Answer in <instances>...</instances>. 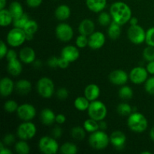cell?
Segmentation results:
<instances>
[{
  "label": "cell",
  "mask_w": 154,
  "mask_h": 154,
  "mask_svg": "<svg viewBox=\"0 0 154 154\" xmlns=\"http://www.w3.org/2000/svg\"><path fill=\"white\" fill-rule=\"evenodd\" d=\"M148 72L147 69L141 66L135 67L131 70L129 73V79L133 84H141L145 83L148 77Z\"/></svg>",
  "instance_id": "12"
},
{
  "label": "cell",
  "mask_w": 154,
  "mask_h": 154,
  "mask_svg": "<svg viewBox=\"0 0 154 154\" xmlns=\"http://www.w3.org/2000/svg\"><path fill=\"white\" fill-rule=\"evenodd\" d=\"M38 148L45 154H55L59 150V144L54 137L44 136L39 140Z\"/></svg>",
  "instance_id": "7"
},
{
  "label": "cell",
  "mask_w": 154,
  "mask_h": 154,
  "mask_svg": "<svg viewBox=\"0 0 154 154\" xmlns=\"http://www.w3.org/2000/svg\"><path fill=\"white\" fill-rule=\"evenodd\" d=\"M6 59H7L8 62L17 59V54L16 51H14V50H9L6 54Z\"/></svg>",
  "instance_id": "51"
},
{
  "label": "cell",
  "mask_w": 154,
  "mask_h": 154,
  "mask_svg": "<svg viewBox=\"0 0 154 154\" xmlns=\"http://www.w3.org/2000/svg\"><path fill=\"white\" fill-rule=\"evenodd\" d=\"M7 68L8 73L14 77H17L20 75L23 70L22 64H21L20 61L18 60L17 59L8 61V64Z\"/></svg>",
  "instance_id": "25"
},
{
  "label": "cell",
  "mask_w": 154,
  "mask_h": 154,
  "mask_svg": "<svg viewBox=\"0 0 154 154\" xmlns=\"http://www.w3.org/2000/svg\"><path fill=\"white\" fill-rule=\"evenodd\" d=\"M66 121V117L64 114H59L56 116V123L58 124H63Z\"/></svg>",
  "instance_id": "52"
},
{
  "label": "cell",
  "mask_w": 154,
  "mask_h": 154,
  "mask_svg": "<svg viewBox=\"0 0 154 154\" xmlns=\"http://www.w3.org/2000/svg\"><path fill=\"white\" fill-rule=\"evenodd\" d=\"M144 89L148 94L154 95V76L147 78L144 83Z\"/></svg>",
  "instance_id": "43"
},
{
  "label": "cell",
  "mask_w": 154,
  "mask_h": 154,
  "mask_svg": "<svg viewBox=\"0 0 154 154\" xmlns=\"http://www.w3.org/2000/svg\"><path fill=\"white\" fill-rule=\"evenodd\" d=\"M110 14L114 21L123 26L129 22L132 17V10L126 3L123 2H116L110 8Z\"/></svg>",
  "instance_id": "1"
},
{
  "label": "cell",
  "mask_w": 154,
  "mask_h": 154,
  "mask_svg": "<svg viewBox=\"0 0 154 154\" xmlns=\"http://www.w3.org/2000/svg\"><path fill=\"white\" fill-rule=\"evenodd\" d=\"M117 111L120 115L121 116H128L132 114V108L128 103H120L117 105Z\"/></svg>",
  "instance_id": "36"
},
{
  "label": "cell",
  "mask_w": 154,
  "mask_h": 154,
  "mask_svg": "<svg viewBox=\"0 0 154 154\" xmlns=\"http://www.w3.org/2000/svg\"><path fill=\"white\" fill-rule=\"evenodd\" d=\"M36 87H37V91L38 94L45 99H49L52 97L54 93L55 86H54V82L52 80L46 77L42 78L38 80Z\"/></svg>",
  "instance_id": "6"
},
{
  "label": "cell",
  "mask_w": 154,
  "mask_h": 154,
  "mask_svg": "<svg viewBox=\"0 0 154 154\" xmlns=\"http://www.w3.org/2000/svg\"><path fill=\"white\" fill-rule=\"evenodd\" d=\"M129 129L136 133H142L148 126V122L144 114L139 112H134L129 115L127 120Z\"/></svg>",
  "instance_id": "2"
},
{
  "label": "cell",
  "mask_w": 154,
  "mask_h": 154,
  "mask_svg": "<svg viewBox=\"0 0 154 154\" xmlns=\"http://www.w3.org/2000/svg\"><path fill=\"white\" fill-rule=\"evenodd\" d=\"M88 46L93 50L102 48L105 43V36L101 32H94L93 34L88 36Z\"/></svg>",
  "instance_id": "14"
},
{
  "label": "cell",
  "mask_w": 154,
  "mask_h": 154,
  "mask_svg": "<svg viewBox=\"0 0 154 154\" xmlns=\"http://www.w3.org/2000/svg\"><path fill=\"white\" fill-rule=\"evenodd\" d=\"M129 23H130V26H135L138 24V19L135 17H132L129 20Z\"/></svg>",
  "instance_id": "55"
},
{
  "label": "cell",
  "mask_w": 154,
  "mask_h": 154,
  "mask_svg": "<svg viewBox=\"0 0 154 154\" xmlns=\"http://www.w3.org/2000/svg\"><path fill=\"white\" fill-rule=\"evenodd\" d=\"M43 0H26L27 5L29 8H38L42 5Z\"/></svg>",
  "instance_id": "49"
},
{
  "label": "cell",
  "mask_w": 154,
  "mask_h": 154,
  "mask_svg": "<svg viewBox=\"0 0 154 154\" xmlns=\"http://www.w3.org/2000/svg\"><path fill=\"white\" fill-rule=\"evenodd\" d=\"M78 31L80 34L90 36L95 32V24L92 20L84 19L80 23L78 26Z\"/></svg>",
  "instance_id": "19"
},
{
  "label": "cell",
  "mask_w": 154,
  "mask_h": 154,
  "mask_svg": "<svg viewBox=\"0 0 154 154\" xmlns=\"http://www.w3.org/2000/svg\"><path fill=\"white\" fill-rule=\"evenodd\" d=\"M15 88V84L9 78H2L0 81V93L3 97L9 96Z\"/></svg>",
  "instance_id": "17"
},
{
  "label": "cell",
  "mask_w": 154,
  "mask_h": 154,
  "mask_svg": "<svg viewBox=\"0 0 154 154\" xmlns=\"http://www.w3.org/2000/svg\"><path fill=\"white\" fill-rule=\"evenodd\" d=\"M56 116L54 111L50 108H45L41 111L40 119L45 126H51L56 122Z\"/></svg>",
  "instance_id": "22"
},
{
  "label": "cell",
  "mask_w": 154,
  "mask_h": 154,
  "mask_svg": "<svg viewBox=\"0 0 154 154\" xmlns=\"http://www.w3.org/2000/svg\"><path fill=\"white\" fill-rule=\"evenodd\" d=\"M111 20H112V17H111V14H108L107 12H101L98 17V21H99V24L103 26H109L112 22Z\"/></svg>",
  "instance_id": "38"
},
{
  "label": "cell",
  "mask_w": 154,
  "mask_h": 154,
  "mask_svg": "<svg viewBox=\"0 0 154 154\" xmlns=\"http://www.w3.org/2000/svg\"><path fill=\"white\" fill-rule=\"evenodd\" d=\"M56 96L60 100H66L69 97V91L65 87H61L57 91Z\"/></svg>",
  "instance_id": "44"
},
{
  "label": "cell",
  "mask_w": 154,
  "mask_h": 154,
  "mask_svg": "<svg viewBox=\"0 0 154 154\" xmlns=\"http://www.w3.org/2000/svg\"><path fill=\"white\" fill-rule=\"evenodd\" d=\"M37 132V129L35 124L31 123L30 121H24V123H21L17 128V136L21 140H28L32 139L35 137Z\"/></svg>",
  "instance_id": "8"
},
{
  "label": "cell",
  "mask_w": 154,
  "mask_h": 154,
  "mask_svg": "<svg viewBox=\"0 0 154 154\" xmlns=\"http://www.w3.org/2000/svg\"><path fill=\"white\" fill-rule=\"evenodd\" d=\"M15 151L19 154H28L30 151V147L25 140L16 142L14 146Z\"/></svg>",
  "instance_id": "31"
},
{
  "label": "cell",
  "mask_w": 154,
  "mask_h": 154,
  "mask_svg": "<svg viewBox=\"0 0 154 154\" xmlns=\"http://www.w3.org/2000/svg\"><path fill=\"white\" fill-rule=\"evenodd\" d=\"M51 135L56 139H58V138H61L62 135H63V130H62L60 126H55V127L53 129L52 132H51Z\"/></svg>",
  "instance_id": "46"
},
{
  "label": "cell",
  "mask_w": 154,
  "mask_h": 154,
  "mask_svg": "<svg viewBox=\"0 0 154 154\" xmlns=\"http://www.w3.org/2000/svg\"><path fill=\"white\" fill-rule=\"evenodd\" d=\"M146 69H147V72H148L149 74L154 75V60L153 61L148 62Z\"/></svg>",
  "instance_id": "53"
},
{
  "label": "cell",
  "mask_w": 154,
  "mask_h": 154,
  "mask_svg": "<svg viewBox=\"0 0 154 154\" xmlns=\"http://www.w3.org/2000/svg\"><path fill=\"white\" fill-rule=\"evenodd\" d=\"M141 154H151V153H150V152H149V151H144V152H142V153H141Z\"/></svg>",
  "instance_id": "60"
},
{
  "label": "cell",
  "mask_w": 154,
  "mask_h": 154,
  "mask_svg": "<svg viewBox=\"0 0 154 154\" xmlns=\"http://www.w3.org/2000/svg\"><path fill=\"white\" fill-rule=\"evenodd\" d=\"M99 129L102 131H105V129H107V128H108L106 122H105L104 120L99 121Z\"/></svg>",
  "instance_id": "54"
},
{
  "label": "cell",
  "mask_w": 154,
  "mask_h": 154,
  "mask_svg": "<svg viewBox=\"0 0 154 154\" xmlns=\"http://www.w3.org/2000/svg\"><path fill=\"white\" fill-rule=\"evenodd\" d=\"M145 42L149 46L154 47V26L150 27L146 31Z\"/></svg>",
  "instance_id": "42"
},
{
  "label": "cell",
  "mask_w": 154,
  "mask_h": 154,
  "mask_svg": "<svg viewBox=\"0 0 154 154\" xmlns=\"http://www.w3.org/2000/svg\"><path fill=\"white\" fill-rule=\"evenodd\" d=\"M19 57L22 63L26 64L32 63L35 60V52L32 48L25 47L20 51Z\"/></svg>",
  "instance_id": "18"
},
{
  "label": "cell",
  "mask_w": 154,
  "mask_h": 154,
  "mask_svg": "<svg viewBox=\"0 0 154 154\" xmlns=\"http://www.w3.org/2000/svg\"><path fill=\"white\" fill-rule=\"evenodd\" d=\"M143 57L147 62L154 60V47L147 46L143 51Z\"/></svg>",
  "instance_id": "40"
},
{
  "label": "cell",
  "mask_w": 154,
  "mask_h": 154,
  "mask_svg": "<svg viewBox=\"0 0 154 154\" xmlns=\"http://www.w3.org/2000/svg\"><path fill=\"white\" fill-rule=\"evenodd\" d=\"M89 39L88 36L84 35H80L78 36L75 41V45L78 48H84L88 46Z\"/></svg>",
  "instance_id": "41"
},
{
  "label": "cell",
  "mask_w": 154,
  "mask_h": 154,
  "mask_svg": "<svg viewBox=\"0 0 154 154\" xmlns=\"http://www.w3.org/2000/svg\"><path fill=\"white\" fill-rule=\"evenodd\" d=\"M86 4L89 10L94 13H99L106 7L107 0H86Z\"/></svg>",
  "instance_id": "23"
},
{
  "label": "cell",
  "mask_w": 154,
  "mask_h": 154,
  "mask_svg": "<svg viewBox=\"0 0 154 154\" xmlns=\"http://www.w3.org/2000/svg\"><path fill=\"white\" fill-rule=\"evenodd\" d=\"M42 63H41L40 60H35V62H34V66H35V67H36V68L41 67V66H42Z\"/></svg>",
  "instance_id": "58"
},
{
  "label": "cell",
  "mask_w": 154,
  "mask_h": 154,
  "mask_svg": "<svg viewBox=\"0 0 154 154\" xmlns=\"http://www.w3.org/2000/svg\"><path fill=\"white\" fill-rule=\"evenodd\" d=\"M7 3V0H0V10L4 9Z\"/></svg>",
  "instance_id": "57"
},
{
  "label": "cell",
  "mask_w": 154,
  "mask_h": 154,
  "mask_svg": "<svg viewBox=\"0 0 154 154\" xmlns=\"http://www.w3.org/2000/svg\"><path fill=\"white\" fill-rule=\"evenodd\" d=\"M99 95H100V88L96 84H89L84 90V96L90 102L96 100L99 98Z\"/></svg>",
  "instance_id": "20"
},
{
  "label": "cell",
  "mask_w": 154,
  "mask_h": 154,
  "mask_svg": "<svg viewBox=\"0 0 154 154\" xmlns=\"http://www.w3.org/2000/svg\"><path fill=\"white\" fill-rule=\"evenodd\" d=\"M84 128L87 132L93 133V132H96V131L99 129V121H96V120H93V119L90 117V119H87V120L84 121Z\"/></svg>",
  "instance_id": "30"
},
{
  "label": "cell",
  "mask_w": 154,
  "mask_h": 154,
  "mask_svg": "<svg viewBox=\"0 0 154 154\" xmlns=\"http://www.w3.org/2000/svg\"><path fill=\"white\" fill-rule=\"evenodd\" d=\"M8 51L6 44L2 40L1 43H0V57H1V59H3L5 57H6Z\"/></svg>",
  "instance_id": "48"
},
{
  "label": "cell",
  "mask_w": 154,
  "mask_h": 154,
  "mask_svg": "<svg viewBox=\"0 0 154 154\" xmlns=\"http://www.w3.org/2000/svg\"><path fill=\"white\" fill-rule=\"evenodd\" d=\"M71 15V9L66 5H60L56 8L55 17L60 21H64L69 19Z\"/></svg>",
  "instance_id": "24"
},
{
  "label": "cell",
  "mask_w": 154,
  "mask_h": 154,
  "mask_svg": "<svg viewBox=\"0 0 154 154\" xmlns=\"http://www.w3.org/2000/svg\"><path fill=\"white\" fill-rule=\"evenodd\" d=\"M6 40L10 46L12 48H17L25 42L26 40V34L23 29L14 27L8 32Z\"/></svg>",
  "instance_id": "5"
},
{
  "label": "cell",
  "mask_w": 154,
  "mask_h": 154,
  "mask_svg": "<svg viewBox=\"0 0 154 154\" xmlns=\"http://www.w3.org/2000/svg\"><path fill=\"white\" fill-rule=\"evenodd\" d=\"M88 115L90 118L96 120V121H101L103 120L107 116V108L105 104L101 101L95 100L90 102V106L88 109Z\"/></svg>",
  "instance_id": "4"
},
{
  "label": "cell",
  "mask_w": 154,
  "mask_h": 154,
  "mask_svg": "<svg viewBox=\"0 0 154 154\" xmlns=\"http://www.w3.org/2000/svg\"><path fill=\"white\" fill-rule=\"evenodd\" d=\"M60 151L63 154H75L78 152V147L71 142H66L60 147Z\"/></svg>",
  "instance_id": "34"
},
{
  "label": "cell",
  "mask_w": 154,
  "mask_h": 154,
  "mask_svg": "<svg viewBox=\"0 0 154 154\" xmlns=\"http://www.w3.org/2000/svg\"><path fill=\"white\" fill-rule=\"evenodd\" d=\"M0 153L1 154H11L12 152H11V150H10L9 149L4 147L2 150H0Z\"/></svg>",
  "instance_id": "56"
},
{
  "label": "cell",
  "mask_w": 154,
  "mask_h": 154,
  "mask_svg": "<svg viewBox=\"0 0 154 154\" xmlns=\"http://www.w3.org/2000/svg\"><path fill=\"white\" fill-rule=\"evenodd\" d=\"M61 57H63L65 60L69 61V63L75 62L79 58L80 52L78 47L72 46V45H68L63 48L61 52Z\"/></svg>",
  "instance_id": "16"
},
{
  "label": "cell",
  "mask_w": 154,
  "mask_h": 154,
  "mask_svg": "<svg viewBox=\"0 0 154 154\" xmlns=\"http://www.w3.org/2000/svg\"><path fill=\"white\" fill-rule=\"evenodd\" d=\"M150 137L151 138L152 141H154V126L150 129Z\"/></svg>",
  "instance_id": "59"
},
{
  "label": "cell",
  "mask_w": 154,
  "mask_h": 154,
  "mask_svg": "<svg viewBox=\"0 0 154 154\" xmlns=\"http://www.w3.org/2000/svg\"><path fill=\"white\" fill-rule=\"evenodd\" d=\"M69 63H69V61H67L66 60H65L63 57H59L58 67H60V69H66V68H68V66H69Z\"/></svg>",
  "instance_id": "50"
},
{
  "label": "cell",
  "mask_w": 154,
  "mask_h": 154,
  "mask_svg": "<svg viewBox=\"0 0 154 154\" xmlns=\"http://www.w3.org/2000/svg\"><path fill=\"white\" fill-rule=\"evenodd\" d=\"M84 128L81 126H75L71 129V135L75 140L81 141L83 140L86 136V132Z\"/></svg>",
  "instance_id": "32"
},
{
  "label": "cell",
  "mask_w": 154,
  "mask_h": 154,
  "mask_svg": "<svg viewBox=\"0 0 154 154\" xmlns=\"http://www.w3.org/2000/svg\"><path fill=\"white\" fill-rule=\"evenodd\" d=\"M38 28V26L37 22L29 19L24 26L23 30L26 35H34L37 32Z\"/></svg>",
  "instance_id": "35"
},
{
  "label": "cell",
  "mask_w": 154,
  "mask_h": 154,
  "mask_svg": "<svg viewBox=\"0 0 154 154\" xmlns=\"http://www.w3.org/2000/svg\"><path fill=\"white\" fill-rule=\"evenodd\" d=\"M17 114L20 120L23 121H31L35 117L36 109L31 104H22L18 107Z\"/></svg>",
  "instance_id": "11"
},
{
  "label": "cell",
  "mask_w": 154,
  "mask_h": 154,
  "mask_svg": "<svg viewBox=\"0 0 154 154\" xmlns=\"http://www.w3.org/2000/svg\"><path fill=\"white\" fill-rule=\"evenodd\" d=\"M109 143H111L110 136L100 129L91 133L89 137V144L95 150H104L108 147Z\"/></svg>",
  "instance_id": "3"
},
{
  "label": "cell",
  "mask_w": 154,
  "mask_h": 154,
  "mask_svg": "<svg viewBox=\"0 0 154 154\" xmlns=\"http://www.w3.org/2000/svg\"><path fill=\"white\" fill-rule=\"evenodd\" d=\"M118 94L122 99L129 100V99H132L133 96V90L129 86L123 85V87L119 90Z\"/></svg>",
  "instance_id": "33"
},
{
  "label": "cell",
  "mask_w": 154,
  "mask_h": 154,
  "mask_svg": "<svg viewBox=\"0 0 154 154\" xmlns=\"http://www.w3.org/2000/svg\"><path fill=\"white\" fill-rule=\"evenodd\" d=\"M14 90L18 94L22 95V96L29 94L32 90L31 82L26 79L19 80L15 84Z\"/></svg>",
  "instance_id": "21"
},
{
  "label": "cell",
  "mask_w": 154,
  "mask_h": 154,
  "mask_svg": "<svg viewBox=\"0 0 154 154\" xmlns=\"http://www.w3.org/2000/svg\"><path fill=\"white\" fill-rule=\"evenodd\" d=\"M110 142L117 150H122L126 142V136L121 131H114L110 135Z\"/></svg>",
  "instance_id": "15"
},
{
  "label": "cell",
  "mask_w": 154,
  "mask_h": 154,
  "mask_svg": "<svg viewBox=\"0 0 154 154\" xmlns=\"http://www.w3.org/2000/svg\"><path fill=\"white\" fill-rule=\"evenodd\" d=\"M58 61L59 57H51L48 59V65L51 68H57L58 67Z\"/></svg>",
  "instance_id": "47"
},
{
  "label": "cell",
  "mask_w": 154,
  "mask_h": 154,
  "mask_svg": "<svg viewBox=\"0 0 154 154\" xmlns=\"http://www.w3.org/2000/svg\"><path fill=\"white\" fill-rule=\"evenodd\" d=\"M129 76L125 71L117 69L113 71L109 75V80L111 84L117 86H123L126 84Z\"/></svg>",
  "instance_id": "13"
},
{
  "label": "cell",
  "mask_w": 154,
  "mask_h": 154,
  "mask_svg": "<svg viewBox=\"0 0 154 154\" xmlns=\"http://www.w3.org/2000/svg\"><path fill=\"white\" fill-rule=\"evenodd\" d=\"M56 35L57 38L63 42H68L73 38L74 31L72 27L66 23L58 24L56 28Z\"/></svg>",
  "instance_id": "10"
},
{
  "label": "cell",
  "mask_w": 154,
  "mask_h": 154,
  "mask_svg": "<svg viewBox=\"0 0 154 154\" xmlns=\"http://www.w3.org/2000/svg\"><path fill=\"white\" fill-rule=\"evenodd\" d=\"M29 17L28 14L26 13H24L23 14L21 15L19 17L14 18L13 20V24L14 27H17V28L23 29L25 25L26 24V23L28 22Z\"/></svg>",
  "instance_id": "37"
},
{
  "label": "cell",
  "mask_w": 154,
  "mask_h": 154,
  "mask_svg": "<svg viewBox=\"0 0 154 154\" xmlns=\"http://www.w3.org/2000/svg\"><path fill=\"white\" fill-rule=\"evenodd\" d=\"M13 17L8 9L0 10V25L2 26H8L13 22Z\"/></svg>",
  "instance_id": "28"
},
{
  "label": "cell",
  "mask_w": 154,
  "mask_h": 154,
  "mask_svg": "<svg viewBox=\"0 0 154 154\" xmlns=\"http://www.w3.org/2000/svg\"><path fill=\"white\" fill-rule=\"evenodd\" d=\"M18 107L19 105L14 100H8L4 104V110L9 114L17 112Z\"/></svg>",
  "instance_id": "39"
},
{
  "label": "cell",
  "mask_w": 154,
  "mask_h": 154,
  "mask_svg": "<svg viewBox=\"0 0 154 154\" xmlns=\"http://www.w3.org/2000/svg\"><path fill=\"white\" fill-rule=\"evenodd\" d=\"M121 26L116 23L115 21L113 20L111 23L109 25V27L108 29V35L110 38L113 40H116L118 38L121 34Z\"/></svg>",
  "instance_id": "26"
},
{
  "label": "cell",
  "mask_w": 154,
  "mask_h": 154,
  "mask_svg": "<svg viewBox=\"0 0 154 154\" xmlns=\"http://www.w3.org/2000/svg\"><path fill=\"white\" fill-rule=\"evenodd\" d=\"M128 38L132 43L135 45H141L145 42L146 32L139 26H130L128 29Z\"/></svg>",
  "instance_id": "9"
},
{
  "label": "cell",
  "mask_w": 154,
  "mask_h": 154,
  "mask_svg": "<svg viewBox=\"0 0 154 154\" xmlns=\"http://www.w3.org/2000/svg\"><path fill=\"white\" fill-rule=\"evenodd\" d=\"M2 142L4 143L5 145H11L15 142L14 135H12V134H7L3 138Z\"/></svg>",
  "instance_id": "45"
},
{
  "label": "cell",
  "mask_w": 154,
  "mask_h": 154,
  "mask_svg": "<svg viewBox=\"0 0 154 154\" xmlns=\"http://www.w3.org/2000/svg\"><path fill=\"white\" fill-rule=\"evenodd\" d=\"M8 10L10 11V13L11 14L13 18L19 17L21 15H23L24 14L23 9V6L21 5L20 3L19 2H12L10 4L8 8Z\"/></svg>",
  "instance_id": "27"
},
{
  "label": "cell",
  "mask_w": 154,
  "mask_h": 154,
  "mask_svg": "<svg viewBox=\"0 0 154 154\" xmlns=\"http://www.w3.org/2000/svg\"><path fill=\"white\" fill-rule=\"evenodd\" d=\"M90 104V102L85 96H79V97L76 98L74 102V105H75V108L81 111H84L88 109Z\"/></svg>",
  "instance_id": "29"
}]
</instances>
